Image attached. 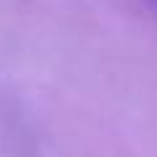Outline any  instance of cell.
Instances as JSON below:
<instances>
[{"instance_id":"cell-1","label":"cell","mask_w":157,"mask_h":157,"mask_svg":"<svg viewBox=\"0 0 157 157\" xmlns=\"http://www.w3.org/2000/svg\"><path fill=\"white\" fill-rule=\"evenodd\" d=\"M152 3H155V6H157V0H152Z\"/></svg>"}]
</instances>
